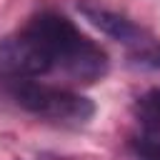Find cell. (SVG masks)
I'll use <instances>...</instances> for the list:
<instances>
[{
    "instance_id": "obj_5",
    "label": "cell",
    "mask_w": 160,
    "mask_h": 160,
    "mask_svg": "<svg viewBox=\"0 0 160 160\" xmlns=\"http://www.w3.org/2000/svg\"><path fill=\"white\" fill-rule=\"evenodd\" d=\"M128 148H130V152H132L135 160H160V138L158 135L138 130L130 138Z\"/></svg>"
},
{
    "instance_id": "obj_2",
    "label": "cell",
    "mask_w": 160,
    "mask_h": 160,
    "mask_svg": "<svg viewBox=\"0 0 160 160\" xmlns=\"http://www.w3.org/2000/svg\"><path fill=\"white\" fill-rule=\"evenodd\" d=\"M5 90L18 108L48 122L85 125L95 115V102L70 88L48 85L42 80H18V82H8Z\"/></svg>"
},
{
    "instance_id": "obj_4",
    "label": "cell",
    "mask_w": 160,
    "mask_h": 160,
    "mask_svg": "<svg viewBox=\"0 0 160 160\" xmlns=\"http://www.w3.org/2000/svg\"><path fill=\"white\" fill-rule=\"evenodd\" d=\"M135 120L142 132L160 138V88H150L135 100Z\"/></svg>"
},
{
    "instance_id": "obj_1",
    "label": "cell",
    "mask_w": 160,
    "mask_h": 160,
    "mask_svg": "<svg viewBox=\"0 0 160 160\" xmlns=\"http://www.w3.org/2000/svg\"><path fill=\"white\" fill-rule=\"evenodd\" d=\"M108 52L70 18L42 10L0 40V82L58 75L75 85H92L108 75Z\"/></svg>"
},
{
    "instance_id": "obj_6",
    "label": "cell",
    "mask_w": 160,
    "mask_h": 160,
    "mask_svg": "<svg viewBox=\"0 0 160 160\" xmlns=\"http://www.w3.org/2000/svg\"><path fill=\"white\" fill-rule=\"evenodd\" d=\"M132 58H135V62L142 65V68L160 70V45H158V42H148L145 48H138Z\"/></svg>"
},
{
    "instance_id": "obj_3",
    "label": "cell",
    "mask_w": 160,
    "mask_h": 160,
    "mask_svg": "<svg viewBox=\"0 0 160 160\" xmlns=\"http://www.w3.org/2000/svg\"><path fill=\"white\" fill-rule=\"evenodd\" d=\"M80 12L92 28H98L100 32H105L108 38H112L122 45H130L138 50V48H145L150 42V38L145 35L142 28H138L132 20H128L125 15H120L115 10H108L100 5H80Z\"/></svg>"
}]
</instances>
